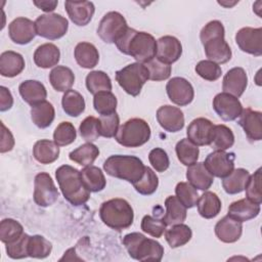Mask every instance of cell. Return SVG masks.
<instances>
[{
	"label": "cell",
	"mask_w": 262,
	"mask_h": 262,
	"mask_svg": "<svg viewBox=\"0 0 262 262\" xmlns=\"http://www.w3.org/2000/svg\"><path fill=\"white\" fill-rule=\"evenodd\" d=\"M182 54V45L174 36H164L157 41L156 57L164 63L171 64Z\"/></svg>",
	"instance_id": "obj_19"
},
{
	"label": "cell",
	"mask_w": 262,
	"mask_h": 262,
	"mask_svg": "<svg viewBox=\"0 0 262 262\" xmlns=\"http://www.w3.org/2000/svg\"><path fill=\"white\" fill-rule=\"evenodd\" d=\"M128 29L127 21L120 12L110 11L101 18L97 28V35L103 42L107 44H116Z\"/></svg>",
	"instance_id": "obj_9"
},
{
	"label": "cell",
	"mask_w": 262,
	"mask_h": 262,
	"mask_svg": "<svg viewBox=\"0 0 262 262\" xmlns=\"http://www.w3.org/2000/svg\"><path fill=\"white\" fill-rule=\"evenodd\" d=\"M243 232V224L229 215L224 216L215 225V234L219 241L232 244L239 239Z\"/></svg>",
	"instance_id": "obj_22"
},
{
	"label": "cell",
	"mask_w": 262,
	"mask_h": 262,
	"mask_svg": "<svg viewBox=\"0 0 262 262\" xmlns=\"http://www.w3.org/2000/svg\"><path fill=\"white\" fill-rule=\"evenodd\" d=\"M55 177L61 193L69 203L81 206L89 200L90 191L84 185L78 169L70 165H62L56 169Z\"/></svg>",
	"instance_id": "obj_3"
},
{
	"label": "cell",
	"mask_w": 262,
	"mask_h": 262,
	"mask_svg": "<svg viewBox=\"0 0 262 262\" xmlns=\"http://www.w3.org/2000/svg\"><path fill=\"white\" fill-rule=\"evenodd\" d=\"M25 59L21 54L8 50L0 55V74L3 77L13 78L25 69Z\"/></svg>",
	"instance_id": "obj_26"
},
{
	"label": "cell",
	"mask_w": 262,
	"mask_h": 262,
	"mask_svg": "<svg viewBox=\"0 0 262 262\" xmlns=\"http://www.w3.org/2000/svg\"><path fill=\"white\" fill-rule=\"evenodd\" d=\"M1 128H2V132H1V146H0V151L1 152H6V151H10L13 146H14V138L13 135L11 134L10 130L7 129L4 124L1 122Z\"/></svg>",
	"instance_id": "obj_57"
},
{
	"label": "cell",
	"mask_w": 262,
	"mask_h": 262,
	"mask_svg": "<svg viewBox=\"0 0 262 262\" xmlns=\"http://www.w3.org/2000/svg\"><path fill=\"white\" fill-rule=\"evenodd\" d=\"M150 133V127L144 120L132 118L119 127L115 137L125 147H139L149 140Z\"/></svg>",
	"instance_id": "obj_7"
},
{
	"label": "cell",
	"mask_w": 262,
	"mask_h": 262,
	"mask_svg": "<svg viewBox=\"0 0 262 262\" xmlns=\"http://www.w3.org/2000/svg\"><path fill=\"white\" fill-rule=\"evenodd\" d=\"M234 143V135L230 128L225 125H214L211 136L210 146L214 150H226Z\"/></svg>",
	"instance_id": "obj_34"
},
{
	"label": "cell",
	"mask_w": 262,
	"mask_h": 262,
	"mask_svg": "<svg viewBox=\"0 0 262 262\" xmlns=\"http://www.w3.org/2000/svg\"><path fill=\"white\" fill-rule=\"evenodd\" d=\"M165 207L166 214L162 219L167 225L183 223L186 219V208L179 202L176 195H169L165 200Z\"/></svg>",
	"instance_id": "obj_37"
},
{
	"label": "cell",
	"mask_w": 262,
	"mask_h": 262,
	"mask_svg": "<svg viewBox=\"0 0 262 262\" xmlns=\"http://www.w3.org/2000/svg\"><path fill=\"white\" fill-rule=\"evenodd\" d=\"M133 186L137 192L142 195L152 194L159 186V178L149 167L144 168V174L140 180L133 183Z\"/></svg>",
	"instance_id": "obj_45"
},
{
	"label": "cell",
	"mask_w": 262,
	"mask_h": 262,
	"mask_svg": "<svg viewBox=\"0 0 262 262\" xmlns=\"http://www.w3.org/2000/svg\"><path fill=\"white\" fill-rule=\"evenodd\" d=\"M239 126L244 129L250 141H260L262 139V113L253 111L250 107L243 108L238 120Z\"/></svg>",
	"instance_id": "obj_18"
},
{
	"label": "cell",
	"mask_w": 262,
	"mask_h": 262,
	"mask_svg": "<svg viewBox=\"0 0 262 262\" xmlns=\"http://www.w3.org/2000/svg\"><path fill=\"white\" fill-rule=\"evenodd\" d=\"M198 212L205 219H212L216 217L221 211V201L219 196L212 191H206L199 196Z\"/></svg>",
	"instance_id": "obj_32"
},
{
	"label": "cell",
	"mask_w": 262,
	"mask_h": 262,
	"mask_svg": "<svg viewBox=\"0 0 262 262\" xmlns=\"http://www.w3.org/2000/svg\"><path fill=\"white\" fill-rule=\"evenodd\" d=\"M76 137V129L70 122H61L53 132V141L58 146H66L73 143Z\"/></svg>",
	"instance_id": "obj_48"
},
{
	"label": "cell",
	"mask_w": 262,
	"mask_h": 262,
	"mask_svg": "<svg viewBox=\"0 0 262 262\" xmlns=\"http://www.w3.org/2000/svg\"><path fill=\"white\" fill-rule=\"evenodd\" d=\"M39 9L45 11V12H51L53 11L57 4H58V1H34L33 2Z\"/></svg>",
	"instance_id": "obj_59"
},
{
	"label": "cell",
	"mask_w": 262,
	"mask_h": 262,
	"mask_svg": "<svg viewBox=\"0 0 262 262\" xmlns=\"http://www.w3.org/2000/svg\"><path fill=\"white\" fill-rule=\"evenodd\" d=\"M213 127L214 125L210 120L206 118H196L192 120L187 127V138L198 146L209 145Z\"/></svg>",
	"instance_id": "obj_23"
},
{
	"label": "cell",
	"mask_w": 262,
	"mask_h": 262,
	"mask_svg": "<svg viewBox=\"0 0 262 262\" xmlns=\"http://www.w3.org/2000/svg\"><path fill=\"white\" fill-rule=\"evenodd\" d=\"M176 198L186 208L190 209L196 206L199 200V193L196 189L188 182H179L175 187Z\"/></svg>",
	"instance_id": "obj_47"
},
{
	"label": "cell",
	"mask_w": 262,
	"mask_h": 262,
	"mask_svg": "<svg viewBox=\"0 0 262 262\" xmlns=\"http://www.w3.org/2000/svg\"><path fill=\"white\" fill-rule=\"evenodd\" d=\"M74 56L77 63L84 69H93L99 60L97 48L89 42H80L74 50Z\"/></svg>",
	"instance_id": "obj_29"
},
{
	"label": "cell",
	"mask_w": 262,
	"mask_h": 262,
	"mask_svg": "<svg viewBox=\"0 0 262 262\" xmlns=\"http://www.w3.org/2000/svg\"><path fill=\"white\" fill-rule=\"evenodd\" d=\"M33 157L41 164H51L59 157V146L48 139L38 140L33 147Z\"/></svg>",
	"instance_id": "obj_30"
},
{
	"label": "cell",
	"mask_w": 262,
	"mask_h": 262,
	"mask_svg": "<svg viewBox=\"0 0 262 262\" xmlns=\"http://www.w3.org/2000/svg\"><path fill=\"white\" fill-rule=\"evenodd\" d=\"M64 7L70 19L79 27L88 25L95 11L94 4L90 1H66Z\"/></svg>",
	"instance_id": "obj_20"
},
{
	"label": "cell",
	"mask_w": 262,
	"mask_h": 262,
	"mask_svg": "<svg viewBox=\"0 0 262 262\" xmlns=\"http://www.w3.org/2000/svg\"><path fill=\"white\" fill-rule=\"evenodd\" d=\"M117 97L111 91H101L94 95L93 106L94 110L100 115H111L116 113L117 108Z\"/></svg>",
	"instance_id": "obj_44"
},
{
	"label": "cell",
	"mask_w": 262,
	"mask_h": 262,
	"mask_svg": "<svg viewBox=\"0 0 262 262\" xmlns=\"http://www.w3.org/2000/svg\"><path fill=\"white\" fill-rule=\"evenodd\" d=\"M86 87L90 93L95 95L101 91L112 90V81L108 75L102 71H92L86 76Z\"/></svg>",
	"instance_id": "obj_42"
},
{
	"label": "cell",
	"mask_w": 262,
	"mask_h": 262,
	"mask_svg": "<svg viewBox=\"0 0 262 262\" xmlns=\"http://www.w3.org/2000/svg\"><path fill=\"white\" fill-rule=\"evenodd\" d=\"M116 80L126 93L137 96L148 80V71L144 63L133 62L117 71Z\"/></svg>",
	"instance_id": "obj_8"
},
{
	"label": "cell",
	"mask_w": 262,
	"mask_h": 262,
	"mask_svg": "<svg viewBox=\"0 0 262 262\" xmlns=\"http://www.w3.org/2000/svg\"><path fill=\"white\" fill-rule=\"evenodd\" d=\"M166 226L167 224L163 219H159L150 215H145L141 220L142 231L156 238H159L164 234Z\"/></svg>",
	"instance_id": "obj_53"
},
{
	"label": "cell",
	"mask_w": 262,
	"mask_h": 262,
	"mask_svg": "<svg viewBox=\"0 0 262 262\" xmlns=\"http://www.w3.org/2000/svg\"><path fill=\"white\" fill-rule=\"evenodd\" d=\"M55 117V111L53 105L47 101H41L31 108V119L33 123L40 129L49 127Z\"/></svg>",
	"instance_id": "obj_33"
},
{
	"label": "cell",
	"mask_w": 262,
	"mask_h": 262,
	"mask_svg": "<svg viewBox=\"0 0 262 262\" xmlns=\"http://www.w3.org/2000/svg\"><path fill=\"white\" fill-rule=\"evenodd\" d=\"M196 74L207 80V81H216L221 77L222 70L219 64L211 60H201L196 63L194 68Z\"/></svg>",
	"instance_id": "obj_54"
},
{
	"label": "cell",
	"mask_w": 262,
	"mask_h": 262,
	"mask_svg": "<svg viewBox=\"0 0 262 262\" xmlns=\"http://www.w3.org/2000/svg\"><path fill=\"white\" fill-rule=\"evenodd\" d=\"M52 251V244L46 239L44 236L35 234L30 235L29 245H28V254L29 257L44 259L50 255Z\"/></svg>",
	"instance_id": "obj_43"
},
{
	"label": "cell",
	"mask_w": 262,
	"mask_h": 262,
	"mask_svg": "<svg viewBox=\"0 0 262 262\" xmlns=\"http://www.w3.org/2000/svg\"><path fill=\"white\" fill-rule=\"evenodd\" d=\"M166 91L169 99L179 106L189 104L194 97L192 85L182 77L170 79L166 85Z\"/></svg>",
	"instance_id": "obj_13"
},
{
	"label": "cell",
	"mask_w": 262,
	"mask_h": 262,
	"mask_svg": "<svg viewBox=\"0 0 262 262\" xmlns=\"http://www.w3.org/2000/svg\"><path fill=\"white\" fill-rule=\"evenodd\" d=\"M246 196L253 203L261 205L262 192H261V168H258L253 175H250L246 184Z\"/></svg>",
	"instance_id": "obj_49"
},
{
	"label": "cell",
	"mask_w": 262,
	"mask_h": 262,
	"mask_svg": "<svg viewBox=\"0 0 262 262\" xmlns=\"http://www.w3.org/2000/svg\"><path fill=\"white\" fill-rule=\"evenodd\" d=\"M234 160L233 152L214 150L207 156L204 165L213 176L223 179L234 170Z\"/></svg>",
	"instance_id": "obj_12"
},
{
	"label": "cell",
	"mask_w": 262,
	"mask_h": 262,
	"mask_svg": "<svg viewBox=\"0 0 262 262\" xmlns=\"http://www.w3.org/2000/svg\"><path fill=\"white\" fill-rule=\"evenodd\" d=\"M260 213V205L251 202L250 200L241 199L231 203L228 207V214L232 218L236 219L239 222L249 221L254 219Z\"/></svg>",
	"instance_id": "obj_25"
},
{
	"label": "cell",
	"mask_w": 262,
	"mask_h": 262,
	"mask_svg": "<svg viewBox=\"0 0 262 262\" xmlns=\"http://www.w3.org/2000/svg\"><path fill=\"white\" fill-rule=\"evenodd\" d=\"M175 151L179 162L187 167L194 164L200 155L198 145L192 143L188 138H182L178 141L175 146Z\"/></svg>",
	"instance_id": "obj_41"
},
{
	"label": "cell",
	"mask_w": 262,
	"mask_h": 262,
	"mask_svg": "<svg viewBox=\"0 0 262 262\" xmlns=\"http://www.w3.org/2000/svg\"><path fill=\"white\" fill-rule=\"evenodd\" d=\"M8 35L16 44H28L37 35L35 21L26 17H16L8 26Z\"/></svg>",
	"instance_id": "obj_16"
},
{
	"label": "cell",
	"mask_w": 262,
	"mask_h": 262,
	"mask_svg": "<svg viewBox=\"0 0 262 262\" xmlns=\"http://www.w3.org/2000/svg\"><path fill=\"white\" fill-rule=\"evenodd\" d=\"M250 173L248 170L243 168L234 169L228 176L223 178L222 186L226 193L236 194L242 192L249 180Z\"/></svg>",
	"instance_id": "obj_36"
},
{
	"label": "cell",
	"mask_w": 262,
	"mask_h": 262,
	"mask_svg": "<svg viewBox=\"0 0 262 262\" xmlns=\"http://www.w3.org/2000/svg\"><path fill=\"white\" fill-rule=\"evenodd\" d=\"M13 104V98L8 88L1 86L0 87V111L5 112L11 108Z\"/></svg>",
	"instance_id": "obj_58"
},
{
	"label": "cell",
	"mask_w": 262,
	"mask_h": 262,
	"mask_svg": "<svg viewBox=\"0 0 262 262\" xmlns=\"http://www.w3.org/2000/svg\"><path fill=\"white\" fill-rule=\"evenodd\" d=\"M235 42L242 51L260 56L262 54V28H242L235 34Z\"/></svg>",
	"instance_id": "obj_14"
},
{
	"label": "cell",
	"mask_w": 262,
	"mask_h": 262,
	"mask_svg": "<svg viewBox=\"0 0 262 262\" xmlns=\"http://www.w3.org/2000/svg\"><path fill=\"white\" fill-rule=\"evenodd\" d=\"M186 178L189 184L200 190L209 189L214 181V176L207 170L203 162H195L188 166L186 170Z\"/></svg>",
	"instance_id": "obj_24"
},
{
	"label": "cell",
	"mask_w": 262,
	"mask_h": 262,
	"mask_svg": "<svg viewBox=\"0 0 262 262\" xmlns=\"http://www.w3.org/2000/svg\"><path fill=\"white\" fill-rule=\"evenodd\" d=\"M98 123V119L93 116L85 118L79 127L81 137L87 142L95 141L100 136Z\"/></svg>",
	"instance_id": "obj_55"
},
{
	"label": "cell",
	"mask_w": 262,
	"mask_h": 262,
	"mask_svg": "<svg viewBox=\"0 0 262 262\" xmlns=\"http://www.w3.org/2000/svg\"><path fill=\"white\" fill-rule=\"evenodd\" d=\"M224 36L225 30L219 20L209 21L200 33V39L208 60L217 64L225 63L231 58V49Z\"/></svg>",
	"instance_id": "obj_2"
},
{
	"label": "cell",
	"mask_w": 262,
	"mask_h": 262,
	"mask_svg": "<svg viewBox=\"0 0 262 262\" xmlns=\"http://www.w3.org/2000/svg\"><path fill=\"white\" fill-rule=\"evenodd\" d=\"M157 120L160 126L167 132H178L184 126V115L176 106L162 105L157 111Z\"/></svg>",
	"instance_id": "obj_17"
},
{
	"label": "cell",
	"mask_w": 262,
	"mask_h": 262,
	"mask_svg": "<svg viewBox=\"0 0 262 262\" xmlns=\"http://www.w3.org/2000/svg\"><path fill=\"white\" fill-rule=\"evenodd\" d=\"M98 125H99V133L100 136L106 137V138H112L115 137L119 125H120V118L117 113H113L111 115H105V116H100L98 118Z\"/></svg>",
	"instance_id": "obj_52"
},
{
	"label": "cell",
	"mask_w": 262,
	"mask_h": 262,
	"mask_svg": "<svg viewBox=\"0 0 262 262\" xmlns=\"http://www.w3.org/2000/svg\"><path fill=\"white\" fill-rule=\"evenodd\" d=\"M81 178L90 192L101 191L106 184V180L103 172L96 166H86L80 171Z\"/></svg>",
	"instance_id": "obj_35"
},
{
	"label": "cell",
	"mask_w": 262,
	"mask_h": 262,
	"mask_svg": "<svg viewBox=\"0 0 262 262\" xmlns=\"http://www.w3.org/2000/svg\"><path fill=\"white\" fill-rule=\"evenodd\" d=\"M21 98L30 105H35L46 100L47 91L45 86L37 80H26L18 87Z\"/></svg>",
	"instance_id": "obj_27"
},
{
	"label": "cell",
	"mask_w": 262,
	"mask_h": 262,
	"mask_svg": "<svg viewBox=\"0 0 262 262\" xmlns=\"http://www.w3.org/2000/svg\"><path fill=\"white\" fill-rule=\"evenodd\" d=\"M30 235L23 233L17 239L5 244V249L8 257L12 259H24L29 257L28 254V245H29Z\"/></svg>",
	"instance_id": "obj_50"
},
{
	"label": "cell",
	"mask_w": 262,
	"mask_h": 262,
	"mask_svg": "<svg viewBox=\"0 0 262 262\" xmlns=\"http://www.w3.org/2000/svg\"><path fill=\"white\" fill-rule=\"evenodd\" d=\"M129 256L138 261L160 262L164 255L163 246L152 238H147L139 232H131L123 237Z\"/></svg>",
	"instance_id": "obj_6"
},
{
	"label": "cell",
	"mask_w": 262,
	"mask_h": 262,
	"mask_svg": "<svg viewBox=\"0 0 262 262\" xmlns=\"http://www.w3.org/2000/svg\"><path fill=\"white\" fill-rule=\"evenodd\" d=\"M99 216L106 226L118 231L130 227L134 219L131 205L120 198L103 202L99 208Z\"/></svg>",
	"instance_id": "obj_5"
},
{
	"label": "cell",
	"mask_w": 262,
	"mask_h": 262,
	"mask_svg": "<svg viewBox=\"0 0 262 262\" xmlns=\"http://www.w3.org/2000/svg\"><path fill=\"white\" fill-rule=\"evenodd\" d=\"M192 231L190 227L183 223L171 225V227L165 231V238L172 249L184 246L190 241Z\"/></svg>",
	"instance_id": "obj_38"
},
{
	"label": "cell",
	"mask_w": 262,
	"mask_h": 262,
	"mask_svg": "<svg viewBox=\"0 0 262 262\" xmlns=\"http://www.w3.org/2000/svg\"><path fill=\"white\" fill-rule=\"evenodd\" d=\"M98 156L99 149L92 142H86L80 145L69 155L71 161L84 167L92 165Z\"/></svg>",
	"instance_id": "obj_39"
},
{
	"label": "cell",
	"mask_w": 262,
	"mask_h": 262,
	"mask_svg": "<svg viewBox=\"0 0 262 262\" xmlns=\"http://www.w3.org/2000/svg\"><path fill=\"white\" fill-rule=\"evenodd\" d=\"M49 82L56 91L67 92L74 85L75 75L70 68L56 66L49 73Z\"/></svg>",
	"instance_id": "obj_31"
},
{
	"label": "cell",
	"mask_w": 262,
	"mask_h": 262,
	"mask_svg": "<svg viewBox=\"0 0 262 262\" xmlns=\"http://www.w3.org/2000/svg\"><path fill=\"white\" fill-rule=\"evenodd\" d=\"M116 46L122 53L131 55L136 62L146 63L156 57L157 41L146 32H138L129 28L116 42Z\"/></svg>",
	"instance_id": "obj_1"
},
{
	"label": "cell",
	"mask_w": 262,
	"mask_h": 262,
	"mask_svg": "<svg viewBox=\"0 0 262 262\" xmlns=\"http://www.w3.org/2000/svg\"><path fill=\"white\" fill-rule=\"evenodd\" d=\"M144 64L148 71V79L151 81H164L171 75V66L162 62L156 57Z\"/></svg>",
	"instance_id": "obj_51"
},
{
	"label": "cell",
	"mask_w": 262,
	"mask_h": 262,
	"mask_svg": "<svg viewBox=\"0 0 262 262\" xmlns=\"http://www.w3.org/2000/svg\"><path fill=\"white\" fill-rule=\"evenodd\" d=\"M37 35L48 40H57L63 37L69 29V21L57 13H46L35 20Z\"/></svg>",
	"instance_id": "obj_10"
},
{
	"label": "cell",
	"mask_w": 262,
	"mask_h": 262,
	"mask_svg": "<svg viewBox=\"0 0 262 262\" xmlns=\"http://www.w3.org/2000/svg\"><path fill=\"white\" fill-rule=\"evenodd\" d=\"M148 161L157 172L166 171L170 165V161L167 152L161 147H156L149 151Z\"/></svg>",
	"instance_id": "obj_56"
},
{
	"label": "cell",
	"mask_w": 262,
	"mask_h": 262,
	"mask_svg": "<svg viewBox=\"0 0 262 262\" xmlns=\"http://www.w3.org/2000/svg\"><path fill=\"white\" fill-rule=\"evenodd\" d=\"M33 57L37 67L49 69L58 63L60 59V51L56 45L52 43H44L37 47Z\"/></svg>",
	"instance_id": "obj_28"
},
{
	"label": "cell",
	"mask_w": 262,
	"mask_h": 262,
	"mask_svg": "<svg viewBox=\"0 0 262 262\" xmlns=\"http://www.w3.org/2000/svg\"><path fill=\"white\" fill-rule=\"evenodd\" d=\"M213 108L223 121H234L243 112V105L238 98L226 92L218 93L214 97Z\"/></svg>",
	"instance_id": "obj_15"
},
{
	"label": "cell",
	"mask_w": 262,
	"mask_h": 262,
	"mask_svg": "<svg viewBox=\"0 0 262 262\" xmlns=\"http://www.w3.org/2000/svg\"><path fill=\"white\" fill-rule=\"evenodd\" d=\"M61 105L67 115L70 117H78L85 111V100L84 97L76 90L70 89L64 92Z\"/></svg>",
	"instance_id": "obj_40"
},
{
	"label": "cell",
	"mask_w": 262,
	"mask_h": 262,
	"mask_svg": "<svg viewBox=\"0 0 262 262\" xmlns=\"http://www.w3.org/2000/svg\"><path fill=\"white\" fill-rule=\"evenodd\" d=\"M24 233L23 225L11 218H5L0 222V239L4 244L17 239Z\"/></svg>",
	"instance_id": "obj_46"
},
{
	"label": "cell",
	"mask_w": 262,
	"mask_h": 262,
	"mask_svg": "<svg viewBox=\"0 0 262 262\" xmlns=\"http://www.w3.org/2000/svg\"><path fill=\"white\" fill-rule=\"evenodd\" d=\"M248 85V76L243 68L235 67L230 69L222 81L223 92L229 93L235 97H239L245 92Z\"/></svg>",
	"instance_id": "obj_21"
},
{
	"label": "cell",
	"mask_w": 262,
	"mask_h": 262,
	"mask_svg": "<svg viewBox=\"0 0 262 262\" xmlns=\"http://www.w3.org/2000/svg\"><path fill=\"white\" fill-rule=\"evenodd\" d=\"M58 190L46 172H41L35 176L34 180V202L40 207H49L58 199Z\"/></svg>",
	"instance_id": "obj_11"
},
{
	"label": "cell",
	"mask_w": 262,
	"mask_h": 262,
	"mask_svg": "<svg viewBox=\"0 0 262 262\" xmlns=\"http://www.w3.org/2000/svg\"><path fill=\"white\" fill-rule=\"evenodd\" d=\"M144 168L142 161L135 156L114 155L108 157L103 164L106 174L132 184L141 179L144 174Z\"/></svg>",
	"instance_id": "obj_4"
}]
</instances>
